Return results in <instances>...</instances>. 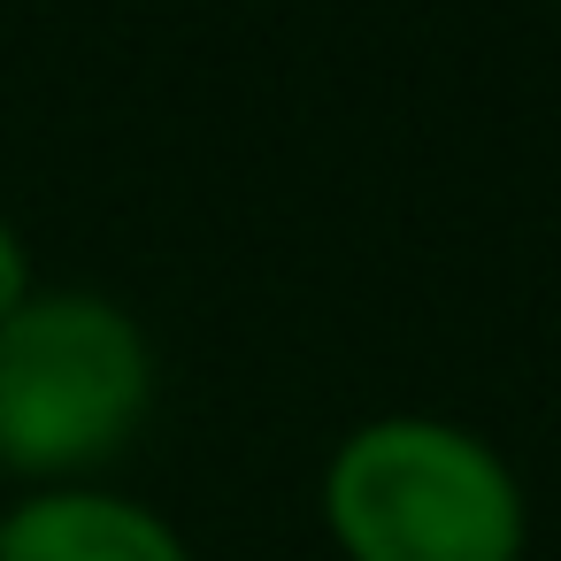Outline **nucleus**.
<instances>
[{
    "instance_id": "1",
    "label": "nucleus",
    "mask_w": 561,
    "mask_h": 561,
    "mask_svg": "<svg viewBox=\"0 0 561 561\" xmlns=\"http://www.w3.org/2000/svg\"><path fill=\"white\" fill-rule=\"evenodd\" d=\"M323 530L346 561H523L530 500L477 431L369 415L323 461Z\"/></svg>"
},
{
    "instance_id": "2",
    "label": "nucleus",
    "mask_w": 561,
    "mask_h": 561,
    "mask_svg": "<svg viewBox=\"0 0 561 561\" xmlns=\"http://www.w3.org/2000/svg\"><path fill=\"white\" fill-rule=\"evenodd\" d=\"M154 408V346L108 293H24L0 316V469L70 484L116 461Z\"/></svg>"
},
{
    "instance_id": "3",
    "label": "nucleus",
    "mask_w": 561,
    "mask_h": 561,
    "mask_svg": "<svg viewBox=\"0 0 561 561\" xmlns=\"http://www.w3.org/2000/svg\"><path fill=\"white\" fill-rule=\"evenodd\" d=\"M0 561H193L170 515L101 484H39L0 515Z\"/></svg>"
},
{
    "instance_id": "4",
    "label": "nucleus",
    "mask_w": 561,
    "mask_h": 561,
    "mask_svg": "<svg viewBox=\"0 0 561 561\" xmlns=\"http://www.w3.org/2000/svg\"><path fill=\"white\" fill-rule=\"evenodd\" d=\"M32 293V254H24V239H16V224L0 216V316H9L16 300Z\"/></svg>"
}]
</instances>
